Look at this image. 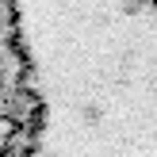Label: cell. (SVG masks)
<instances>
[{"label":"cell","mask_w":157,"mask_h":157,"mask_svg":"<svg viewBox=\"0 0 157 157\" xmlns=\"http://www.w3.org/2000/svg\"><path fill=\"white\" fill-rule=\"evenodd\" d=\"M15 134H19V127H15V123L8 119V115H0V157H12Z\"/></svg>","instance_id":"6da1fadb"}]
</instances>
